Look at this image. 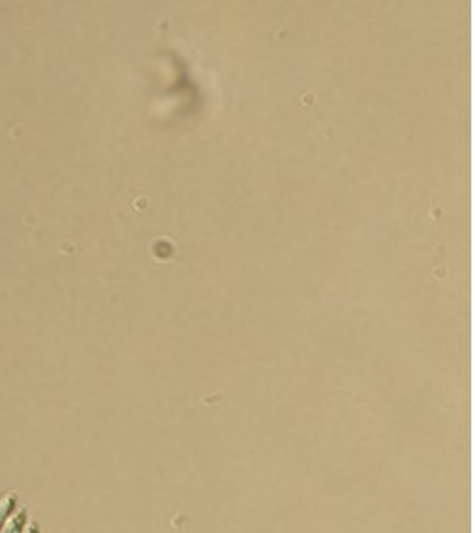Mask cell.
<instances>
[{
	"label": "cell",
	"mask_w": 475,
	"mask_h": 533,
	"mask_svg": "<svg viewBox=\"0 0 475 533\" xmlns=\"http://www.w3.org/2000/svg\"><path fill=\"white\" fill-rule=\"evenodd\" d=\"M27 520H29V518H27V511L18 507V509L10 515V518L6 520V524L2 526L0 533H23Z\"/></svg>",
	"instance_id": "obj_1"
},
{
	"label": "cell",
	"mask_w": 475,
	"mask_h": 533,
	"mask_svg": "<svg viewBox=\"0 0 475 533\" xmlns=\"http://www.w3.org/2000/svg\"><path fill=\"white\" fill-rule=\"evenodd\" d=\"M18 509V496L16 494H4L2 498H0V530H2V526L6 524V520L10 518V515L14 513Z\"/></svg>",
	"instance_id": "obj_2"
},
{
	"label": "cell",
	"mask_w": 475,
	"mask_h": 533,
	"mask_svg": "<svg viewBox=\"0 0 475 533\" xmlns=\"http://www.w3.org/2000/svg\"><path fill=\"white\" fill-rule=\"evenodd\" d=\"M23 533H40V530H38L36 522H33V520H27V524H25V530H23Z\"/></svg>",
	"instance_id": "obj_3"
}]
</instances>
